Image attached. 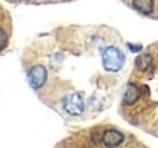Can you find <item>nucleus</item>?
<instances>
[{
	"label": "nucleus",
	"mask_w": 158,
	"mask_h": 148,
	"mask_svg": "<svg viewBox=\"0 0 158 148\" xmlns=\"http://www.w3.org/2000/svg\"><path fill=\"white\" fill-rule=\"evenodd\" d=\"M46 78H48V72L43 65H34L29 68L27 72V80H29V85L32 87L34 90H39L43 85L46 83Z\"/></svg>",
	"instance_id": "nucleus-3"
},
{
	"label": "nucleus",
	"mask_w": 158,
	"mask_h": 148,
	"mask_svg": "<svg viewBox=\"0 0 158 148\" xmlns=\"http://www.w3.org/2000/svg\"><path fill=\"white\" fill-rule=\"evenodd\" d=\"M133 7L138 12L148 15L153 12V0H133Z\"/></svg>",
	"instance_id": "nucleus-7"
},
{
	"label": "nucleus",
	"mask_w": 158,
	"mask_h": 148,
	"mask_svg": "<svg viewBox=\"0 0 158 148\" xmlns=\"http://www.w3.org/2000/svg\"><path fill=\"white\" fill-rule=\"evenodd\" d=\"M127 48L131 49V51H139L141 49V46H134V44H127Z\"/></svg>",
	"instance_id": "nucleus-9"
},
{
	"label": "nucleus",
	"mask_w": 158,
	"mask_h": 148,
	"mask_svg": "<svg viewBox=\"0 0 158 148\" xmlns=\"http://www.w3.org/2000/svg\"><path fill=\"white\" fill-rule=\"evenodd\" d=\"M61 104H63L66 112L72 114V116H80V114H83V111H85V100H83V97L80 95L78 92L66 94V95L63 97Z\"/></svg>",
	"instance_id": "nucleus-2"
},
{
	"label": "nucleus",
	"mask_w": 158,
	"mask_h": 148,
	"mask_svg": "<svg viewBox=\"0 0 158 148\" xmlns=\"http://www.w3.org/2000/svg\"><path fill=\"white\" fill-rule=\"evenodd\" d=\"M134 65H136V68L139 70V72H146V70H150L151 65H153V58H151V55H148V53H141L139 56H136Z\"/></svg>",
	"instance_id": "nucleus-6"
},
{
	"label": "nucleus",
	"mask_w": 158,
	"mask_h": 148,
	"mask_svg": "<svg viewBox=\"0 0 158 148\" xmlns=\"http://www.w3.org/2000/svg\"><path fill=\"white\" fill-rule=\"evenodd\" d=\"M7 46V34L4 32V29H0V49H4Z\"/></svg>",
	"instance_id": "nucleus-8"
},
{
	"label": "nucleus",
	"mask_w": 158,
	"mask_h": 148,
	"mask_svg": "<svg viewBox=\"0 0 158 148\" xmlns=\"http://www.w3.org/2000/svg\"><path fill=\"white\" fill-rule=\"evenodd\" d=\"M126 63V56L116 46H107L102 49V65L107 72H119Z\"/></svg>",
	"instance_id": "nucleus-1"
},
{
	"label": "nucleus",
	"mask_w": 158,
	"mask_h": 148,
	"mask_svg": "<svg viewBox=\"0 0 158 148\" xmlns=\"http://www.w3.org/2000/svg\"><path fill=\"white\" fill-rule=\"evenodd\" d=\"M138 99H139V87H136L134 83H129L124 90L123 104L124 106H133V104H136Z\"/></svg>",
	"instance_id": "nucleus-5"
},
{
	"label": "nucleus",
	"mask_w": 158,
	"mask_h": 148,
	"mask_svg": "<svg viewBox=\"0 0 158 148\" xmlns=\"http://www.w3.org/2000/svg\"><path fill=\"white\" fill-rule=\"evenodd\" d=\"M124 141V134L117 129H106L102 133V143L106 146H117Z\"/></svg>",
	"instance_id": "nucleus-4"
}]
</instances>
